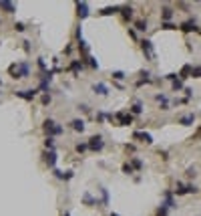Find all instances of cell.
<instances>
[{
  "label": "cell",
  "instance_id": "d4e9b609",
  "mask_svg": "<svg viewBox=\"0 0 201 216\" xmlns=\"http://www.w3.org/2000/svg\"><path fill=\"white\" fill-rule=\"evenodd\" d=\"M44 147H46L48 151H53V150H54V137H46V139H44Z\"/></svg>",
  "mask_w": 201,
  "mask_h": 216
},
{
  "label": "cell",
  "instance_id": "7bdbcfd3",
  "mask_svg": "<svg viewBox=\"0 0 201 216\" xmlns=\"http://www.w3.org/2000/svg\"><path fill=\"white\" fill-rule=\"evenodd\" d=\"M111 216H119V214H115V212H111Z\"/></svg>",
  "mask_w": 201,
  "mask_h": 216
},
{
  "label": "cell",
  "instance_id": "277c9868",
  "mask_svg": "<svg viewBox=\"0 0 201 216\" xmlns=\"http://www.w3.org/2000/svg\"><path fill=\"white\" fill-rule=\"evenodd\" d=\"M115 119H119V125H131L133 123V115L129 111H117L115 113Z\"/></svg>",
  "mask_w": 201,
  "mask_h": 216
},
{
  "label": "cell",
  "instance_id": "ffe728a7",
  "mask_svg": "<svg viewBox=\"0 0 201 216\" xmlns=\"http://www.w3.org/2000/svg\"><path fill=\"white\" fill-rule=\"evenodd\" d=\"M191 73H193V67H191V65H185V67L181 69V73H179V79H187Z\"/></svg>",
  "mask_w": 201,
  "mask_h": 216
},
{
  "label": "cell",
  "instance_id": "4fadbf2b",
  "mask_svg": "<svg viewBox=\"0 0 201 216\" xmlns=\"http://www.w3.org/2000/svg\"><path fill=\"white\" fill-rule=\"evenodd\" d=\"M71 127L75 129V131H80V133H83V131H85V121L83 119H72L71 121Z\"/></svg>",
  "mask_w": 201,
  "mask_h": 216
},
{
  "label": "cell",
  "instance_id": "d6986e66",
  "mask_svg": "<svg viewBox=\"0 0 201 216\" xmlns=\"http://www.w3.org/2000/svg\"><path fill=\"white\" fill-rule=\"evenodd\" d=\"M121 12H123V18H127V20L133 18V6H129V4H127V6H123Z\"/></svg>",
  "mask_w": 201,
  "mask_h": 216
},
{
  "label": "cell",
  "instance_id": "44dd1931",
  "mask_svg": "<svg viewBox=\"0 0 201 216\" xmlns=\"http://www.w3.org/2000/svg\"><path fill=\"white\" fill-rule=\"evenodd\" d=\"M193 121H195V115H193V113H189V115L181 117V119H179V123H181V125H191Z\"/></svg>",
  "mask_w": 201,
  "mask_h": 216
},
{
  "label": "cell",
  "instance_id": "60d3db41",
  "mask_svg": "<svg viewBox=\"0 0 201 216\" xmlns=\"http://www.w3.org/2000/svg\"><path fill=\"white\" fill-rule=\"evenodd\" d=\"M125 147H127V151H135V146H133V143H127Z\"/></svg>",
  "mask_w": 201,
  "mask_h": 216
},
{
  "label": "cell",
  "instance_id": "52a82bcc",
  "mask_svg": "<svg viewBox=\"0 0 201 216\" xmlns=\"http://www.w3.org/2000/svg\"><path fill=\"white\" fill-rule=\"evenodd\" d=\"M36 89H28V91H16V97H20V99L24 101H32L34 97H36Z\"/></svg>",
  "mask_w": 201,
  "mask_h": 216
},
{
  "label": "cell",
  "instance_id": "8d00e7d4",
  "mask_svg": "<svg viewBox=\"0 0 201 216\" xmlns=\"http://www.w3.org/2000/svg\"><path fill=\"white\" fill-rule=\"evenodd\" d=\"M191 77H201V67H193V73Z\"/></svg>",
  "mask_w": 201,
  "mask_h": 216
},
{
  "label": "cell",
  "instance_id": "9a60e30c",
  "mask_svg": "<svg viewBox=\"0 0 201 216\" xmlns=\"http://www.w3.org/2000/svg\"><path fill=\"white\" fill-rule=\"evenodd\" d=\"M161 18L167 22V20L173 18V8H169V6H165V8H161Z\"/></svg>",
  "mask_w": 201,
  "mask_h": 216
},
{
  "label": "cell",
  "instance_id": "f35d334b",
  "mask_svg": "<svg viewBox=\"0 0 201 216\" xmlns=\"http://www.w3.org/2000/svg\"><path fill=\"white\" fill-rule=\"evenodd\" d=\"M38 67H40V69H46V63H44V59H38Z\"/></svg>",
  "mask_w": 201,
  "mask_h": 216
},
{
  "label": "cell",
  "instance_id": "3957f363",
  "mask_svg": "<svg viewBox=\"0 0 201 216\" xmlns=\"http://www.w3.org/2000/svg\"><path fill=\"white\" fill-rule=\"evenodd\" d=\"M103 147H105L103 135H93V137L89 139V150H93V151H101Z\"/></svg>",
  "mask_w": 201,
  "mask_h": 216
},
{
  "label": "cell",
  "instance_id": "30bf717a",
  "mask_svg": "<svg viewBox=\"0 0 201 216\" xmlns=\"http://www.w3.org/2000/svg\"><path fill=\"white\" fill-rule=\"evenodd\" d=\"M93 91L97 93V95H101V97H105L107 93H109V87L105 85V83H95V85H93Z\"/></svg>",
  "mask_w": 201,
  "mask_h": 216
},
{
  "label": "cell",
  "instance_id": "603a6c76",
  "mask_svg": "<svg viewBox=\"0 0 201 216\" xmlns=\"http://www.w3.org/2000/svg\"><path fill=\"white\" fill-rule=\"evenodd\" d=\"M135 28H137V31H141V32H145V31H147V20H143V18L137 20V22H135Z\"/></svg>",
  "mask_w": 201,
  "mask_h": 216
},
{
  "label": "cell",
  "instance_id": "5b68a950",
  "mask_svg": "<svg viewBox=\"0 0 201 216\" xmlns=\"http://www.w3.org/2000/svg\"><path fill=\"white\" fill-rule=\"evenodd\" d=\"M141 49H143V53H145V57H147V59H151V61L155 59V49H153L151 41H147V39L141 41Z\"/></svg>",
  "mask_w": 201,
  "mask_h": 216
},
{
  "label": "cell",
  "instance_id": "6da1fadb",
  "mask_svg": "<svg viewBox=\"0 0 201 216\" xmlns=\"http://www.w3.org/2000/svg\"><path fill=\"white\" fill-rule=\"evenodd\" d=\"M8 71H10V75H12L14 79H24V77H28V75H30V67H28L26 61L18 63V65H12Z\"/></svg>",
  "mask_w": 201,
  "mask_h": 216
},
{
  "label": "cell",
  "instance_id": "5bb4252c",
  "mask_svg": "<svg viewBox=\"0 0 201 216\" xmlns=\"http://www.w3.org/2000/svg\"><path fill=\"white\" fill-rule=\"evenodd\" d=\"M54 164H57V151H48V154H46V166L48 168H54Z\"/></svg>",
  "mask_w": 201,
  "mask_h": 216
},
{
  "label": "cell",
  "instance_id": "f6af8a7d",
  "mask_svg": "<svg viewBox=\"0 0 201 216\" xmlns=\"http://www.w3.org/2000/svg\"><path fill=\"white\" fill-rule=\"evenodd\" d=\"M0 24H2V20H0Z\"/></svg>",
  "mask_w": 201,
  "mask_h": 216
},
{
  "label": "cell",
  "instance_id": "836d02e7",
  "mask_svg": "<svg viewBox=\"0 0 201 216\" xmlns=\"http://www.w3.org/2000/svg\"><path fill=\"white\" fill-rule=\"evenodd\" d=\"M40 101H42V105H48L50 101H53V97H50L48 93H44V95H42V99H40Z\"/></svg>",
  "mask_w": 201,
  "mask_h": 216
},
{
  "label": "cell",
  "instance_id": "4dcf8cb0",
  "mask_svg": "<svg viewBox=\"0 0 201 216\" xmlns=\"http://www.w3.org/2000/svg\"><path fill=\"white\" fill-rule=\"evenodd\" d=\"M113 79H115V81H123V79H125V73H123V71H115Z\"/></svg>",
  "mask_w": 201,
  "mask_h": 216
},
{
  "label": "cell",
  "instance_id": "74e56055",
  "mask_svg": "<svg viewBox=\"0 0 201 216\" xmlns=\"http://www.w3.org/2000/svg\"><path fill=\"white\" fill-rule=\"evenodd\" d=\"M79 109H80L83 113H89V111H91V109H89V105H79Z\"/></svg>",
  "mask_w": 201,
  "mask_h": 216
},
{
  "label": "cell",
  "instance_id": "2e32d148",
  "mask_svg": "<svg viewBox=\"0 0 201 216\" xmlns=\"http://www.w3.org/2000/svg\"><path fill=\"white\" fill-rule=\"evenodd\" d=\"M54 178H58V180H71L72 178V172H61V170H54Z\"/></svg>",
  "mask_w": 201,
  "mask_h": 216
},
{
  "label": "cell",
  "instance_id": "8992f818",
  "mask_svg": "<svg viewBox=\"0 0 201 216\" xmlns=\"http://www.w3.org/2000/svg\"><path fill=\"white\" fill-rule=\"evenodd\" d=\"M181 28L183 32H191V31H199L197 28V22H195V18H189V20H185V22H181Z\"/></svg>",
  "mask_w": 201,
  "mask_h": 216
},
{
  "label": "cell",
  "instance_id": "f1b7e54d",
  "mask_svg": "<svg viewBox=\"0 0 201 216\" xmlns=\"http://www.w3.org/2000/svg\"><path fill=\"white\" fill-rule=\"evenodd\" d=\"M79 154H83V151H87L89 150V143H76V147H75Z\"/></svg>",
  "mask_w": 201,
  "mask_h": 216
},
{
  "label": "cell",
  "instance_id": "7c38bea8",
  "mask_svg": "<svg viewBox=\"0 0 201 216\" xmlns=\"http://www.w3.org/2000/svg\"><path fill=\"white\" fill-rule=\"evenodd\" d=\"M119 10H121V6H107V8H101L99 14H101V16H109V14H115V12H119Z\"/></svg>",
  "mask_w": 201,
  "mask_h": 216
},
{
  "label": "cell",
  "instance_id": "ee69618b",
  "mask_svg": "<svg viewBox=\"0 0 201 216\" xmlns=\"http://www.w3.org/2000/svg\"><path fill=\"white\" fill-rule=\"evenodd\" d=\"M0 87H2V79H0Z\"/></svg>",
  "mask_w": 201,
  "mask_h": 216
},
{
  "label": "cell",
  "instance_id": "e0dca14e",
  "mask_svg": "<svg viewBox=\"0 0 201 216\" xmlns=\"http://www.w3.org/2000/svg\"><path fill=\"white\" fill-rule=\"evenodd\" d=\"M68 69H71L72 73H79V71H83V69H85V63H83V61H72Z\"/></svg>",
  "mask_w": 201,
  "mask_h": 216
},
{
  "label": "cell",
  "instance_id": "d590c367",
  "mask_svg": "<svg viewBox=\"0 0 201 216\" xmlns=\"http://www.w3.org/2000/svg\"><path fill=\"white\" fill-rule=\"evenodd\" d=\"M14 31L16 32H24V24L22 22H14Z\"/></svg>",
  "mask_w": 201,
  "mask_h": 216
},
{
  "label": "cell",
  "instance_id": "d6a6232c",
  "mask_svg": "<svg viewBox=\"0 0 201 216\" xmlns=\"http://www.w3.org/2000/svg\"><path fill=\"white\" fill-rule=\"evenodd\" d=\"M181 89H183V81H181V79L173 81V91H181Z\"/></svg>",
  "mask_w": 201,
  "mask_h": 216
},
{
  "label": "cell",
  "instance_id": "8fae6325",
  "mask_svg": "<svg viewBox=\"0 0 201 216\" xmlns=\"http://www.w3.org/2000/svg\"><path fill=\"white\" fill-rule=\"evenodd\" d=\"M0 8H2L4 12H8V14H12V12H16V6L12 2H6V0H0Z\"/></svg>",
  "mask_w": 201,
  "mask_h": 216
},
{
  "label": "cell",
  "instance_id": "cb8c5ba5",
  "mask_svg": "<svg viewBox=\"0 0 201 216\" xmlns=\"http://www.w3.org/2000/svg\"><path fill=\"white\" fill-rule=\"evenodd\" d=\"M131 113H135V115H139V113H143V103L141 101H137V103L131 107Z\"/></svg>",
  "mask_w": 201,
  "mask_h": 216
},
{
  "label": "cell",
  "instance_id": "9c48e42d",
  "mask_svg": "<svg viewBox=\"0 0 201 216\" xmlns=\"http://www.w3.org/2000/svg\"><path fill=\"white\" fill-rule=\"evenodd\" d=\"M133 137H135V139H141V142H145V143H149V146L153 143V137L147 133V131H135Z\"/></svg>",
  "mask_w": 201,
  "mask_h": 216
},
{
  "label": "cell",
  "instance_id": "83f0119b",
  "mask_svg": "<svg viewBox=\"0 0 201 216\" xmlns=\"http://www.w3.org/2000/svg\"><path fill=\"white\" fill-rule=\"evenodd\" d=\"M83 200H85V204H97V200H95V198H93L91 196V194H85V196H83Z\"/></svg>",
  "mask_w": 201,
  "mask_h": 216
},
{
  "label": "cell",
  "instance_id": "1f68e13d",
  "mask_svg": "<svg viewBox=\"0 0 201 216\" xmlns=\"http://www.w3.org/2000/svg\"><path fill=\"white\" fill-rule=\"evenodd\" d=\"M167 212H169V208L165 204H161V208L157 210V216H167Z\"/></svg>",
  "mask_w": 201,
  "mask_h": 216
},
{
  "label": "cell",
  "instance_id": "484cf974",
  "mask_svg": "<svg viewBox=\"0 0 201 216\" xmlns=\"http://www.w3.org/2000/svg\"><path fill=\"white\" fill-rule=\"evenodd\" d=\"M101 194H103V204L109 206V190H107V188H101Z\"/></svg>",
  "mask_w": 201,
  "mask_h": 216
},
{
  "label": "cell",
  "instance_id": "4316f807",
  "mask_svg": "<svg viewBox=\"0 0 201 216\" xmlns=\"http://www.w3.org/2000/svg\"><path fill=\"white\" fill-rule=\"evenodd\" d=\"M133 170H135V168L131 166L129 162H125V164H123V174H129V176H131V174H133Z\"/></svg>",
  "mask_w": 201,
  "mask_h": 216
},
{
  "label": "cell",
  "instance_id": "f546056e",
  "mask_svg": "<svg viewBox=\"0 0 201 216\" xmlns=\"http://www.w3.org/2000/svg\"><path fill=\"white\" fill-rule=\"evenodd\" d=\"M87 61H89V65H91L93 69H99V61H97L95 57H87Z\"/></svg>",
  "mask_w": 201,
  "mask_h": 216
},
{
  "label": "cell",
  "instance_id": "ab89813d",
  "mask_svg": "<svg viewBox=\"0 0 201 216\" xmlns=\"http://www.w3.org/2000/svg\"><path fill=\"white\" fill-rule=\"evenodd\" d=\"M187 192H193V194H195V192H199V190L195 188V186H191V184H189V186H187Z\"/></svg>",
  "mask_w": 201,
  "mask_h": 216
},
{
  "label": "cell",
  "instance_id": "b9f144b4",
  "mask_svg": "<svg viewBox=\"0 0 201 216\" xmlns=\"http://www.w3.org/2000/svg\"><path fill=\"white\" fill-rule=\"evenodd\" d=\"M22 45H24V50H30V43H28V41H24Z\"/></svg>",
  "mask_w": 201,
  "mask_h": 216
},
{
  "label": "cell",
  "instance_id": "ba28073f",
  "mask_svg": "<svg viewBox=\"0 0 201 216\" xmlns=\"http://www.w3.org/2000/svg\"><path fill=\"white\" fill-rule=\"evenodd\" d=\"M76 14L80 18H87L89 16V4L87 2H76Z\"/></svg>",
  "mask_w": 201,
  "mask_h": 216
},
{
  "label": "cell",
  "instance_id": "7402d4cb",
  "mask_svg": "<svg viewBox=\"0 0 201 216\" xmlns=\"http://www.w3.org/2000/svg\"><path fill=\"white\" fill-rule=\"evenodd\" d=\"M129 164L135 168V170H143V162L139 158H129Z\"/></svg>",
  "mask_w": 201,
  "mask_h": 216
},
{
  "label": "cell",
  "instance_id": "7a4b0ae2",
  "mask_svg": "<svg viewBox=\"0 0 201 216\" xmlns=\"http://www.w3.org/2000/svg\"><path fill=\"white\" fill-rule=\"evenodd\" d=\"M42 129L46 131V133H48V137H54V135H61L62 131V125H58V123H54L53 119H46L44 123H42Z\"/></svg>",
  "mask_w": 201,
  "mask_h": 216
},
{
  "label": "cell",
  "instance_id": "e575fe53",
  "mask_svg": "<svg viewBox=\"0 0 201 216\" xmlns=\"http://www.w3.org/2000/svg\"><path fill=\"white\" fill-rule=\"evenodd\" d=\"M161 28H165V31H173V28H177V26L171 24V22H161Z\"/></svg>",
  "mask_w": 201,
  "mask_h": 216
},
{
  "label": "cell",
  "instance_id": "ac0fdd59",
  "mask_svg": "<svg viewBox=\"0 0 201 216\" xmlns=\"http://www.w3.org/2000/svg\"><path fill=\"white\" fill-rule=\"evenodd\" d=\"M165 206L171 210V208H175V200H173V196H171V192L169 190H165Z\"/></svg>",
  "mask_w": 201,
  "mask_h": 216
}]
</instances>
